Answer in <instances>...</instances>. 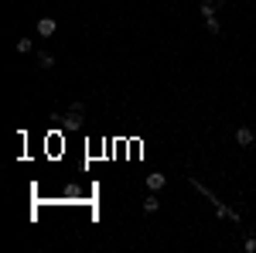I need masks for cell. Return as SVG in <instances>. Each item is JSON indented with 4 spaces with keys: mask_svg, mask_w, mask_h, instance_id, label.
Instances as JSON below:
<instances>
[{
    "mask_svg": "<svg viewBox=\"0 0 256 253\" xmlns=\"http://www.w3.org/2000/svg\"><path fill=\"white\" fill-rule=\"evenodd\" d=\"M52 65H55V55H52V52H38V69H44V72H48Z\"/></svg>",
    "mask_w": 256,
    "mask_h": 253,
    "instance_id": "obj_7",
    "label": "cell"
},
{
    "mask_svg": "<svg viewBox=\"0 0 256 253\" xmlns=\"http://www.w3.org/2000/svg\"><path fill=\"white\" fill-rule=\"evenodd\" d=\"M205 28H208V35H212V38H218V35H222V24H218L216 18H205Z\"/></svg>",
    "mask_w": 256,
    "mask_h": 253,
    "instance_id": "obj_9",
    "label": "cell"
},
{
    "mask_svg": "<svg viewBox=\"0 0 256 253\" xmlns=\"http://www.w3.org/2000/svg\"><path fill=\"white\" fill-rule=\"evenodd\" d=\"M222 4H226V0H202L198 11H202V18H216V11L222 7Z\"/></svg>",
    "mask_w": 256,
    "mask_h": 253,
    "instance_id": "obj_4",
    "label": "cell"
},
{
    "mask_svg": "<svg viewBox=\"0 0 256 253\" xmlns=\"http://www.w3.org/2000/svg\"><path fill=\"white\" fill-rule=\"evenodd\" d=\"M82 117H86V103H82V99H76V103L68 106V113H65V123H68V127H79Z\"/></svg>",
    "mask_w": 256,
    "mask_h": 253,
    "instance_id": "obj_2",
    "label": "cell"
},
{
    "mask_svg": "<svg viewBox=\"0 0 256 253\" xmlns=\"http://www.w3.org/2000/svg\"><path fill=\"white\" fill-rule=\"evenodd\" d=\"M158 209H160V202H158V195L150 192L147 198H144V212H158Z\"/></svg>",
    "mask_w": 256,
    "mask_h": 253,
    "instance_id": "obj_8",
    "label": "cell"
},
{
    "mask_svg": "<svg viewBox=\"0 0 256 253\" xmlns=\"http://www.w3.org/2000/svg\"><path fill=\"white\" fill-rule=\"evenodd\" d=\"M164 185H168V178H164V175H158V171H154V175H147V188H150V192H160Z\"/></svg>",
    "mask_w": 256,
    "mask_h": 253,
    "instance_id": "obj_6",
    "label": "cell"
},
{
    "mask_svg": "<svg viewBox=\"0 0 256 253\" xmlns=\"http://www.w3.org/2000/svg\"><path fill=\"white\" fill-rule=\"evenodd\" d=\"M192 185H195V192H202L205 198H208V202H212V205H216V215H218V219H236V222H239V212H232V209H229L226 202H218V198L208 192V188H205V185H202L198 178H192Z\"/></svg>",
    "mask_w": 256,
    "mask_h": 253,
    "instance_id": "obj_1",
    "label": "cell"
},
{
    "mask_svg": "<svg viewBox=\"0 0 256 253\" xmlns=\"http://www.w3.org/2000/svg\"><path fill=\"white\" fill-rule=\"evenodd\" d=\"M236 144L239 147H250V144H253V130H250V127H239L236 130Z\"/></svg>",
    "mask_w": 256,
    "mask_h": 253,
    "instance_id": "obj_5",
    "label": "cell"
},
{
    "mask_svg": "<svg viewBox=\"0 0 256 253\" xmlns=\"http://www.w3.org/2000/svg\"><path fill=\"white\" fill-rule=\"evenodd\" d=\"M34 31H38V38H52V35L58 31V21L55 18H41L38 24H34Z\"/></svg>",
    "mask_w": 256,
    "mask_h": 253,
    "instance_id": "obj_3",
    "label": "cell"
},
{
    "mask_svg": "<svg viewBox=\"0 0 256 253\" xmlns=\"http://www.w3.org/2000/svg\"><path fill=\"white\" fill-rule=\"evenodd\" d=\"M18 52H20V55L34 52V41H31V38H20V41H18Z\"/></svg>",
    "mask_w": 256,
    "mask_h": 253,
    "instance_id": "obj_10",
    "label": "cell"
}]
</instances>
